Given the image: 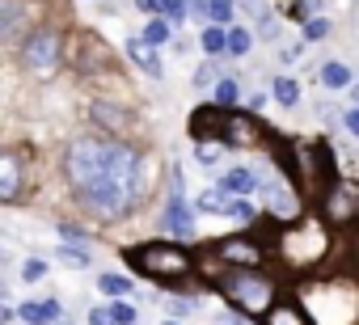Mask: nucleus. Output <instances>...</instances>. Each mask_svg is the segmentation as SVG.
Listing matches in <instances>:
<instances>
[{"mask_svg": "<svg viewBox=\"0 0 359 325\" xmlns=\"http://www.w3.org/2000/svg\"><path fill=\"white\" fill-rule=\"evenodd\" d=\"M140 152L135 148H127V144H118V152H114V160L106 165V174L102 178H93L85 191H76V199L85 203V212H93L97 220H106V224H114V220H123L135 203H140Z\"/></svg>", "mask_w": 359, "mask_h": 325, "instance_id": "obj_1", "label": "nucleus"}, {"mask_svg": "<svg viewBox=\"0 0 359 325\" xmlns=\"http://www.w3.org/2000/svg\"><path fill=\"white\" fill-rule=\"evenodd\" d=\"M220 291H224V300H229L237 312H245V317H266V312L275 308V279L262 275V270L237 266L233 275L220 279Z\"/></svg>", "mask_w": 359, "mask_h": 325, "instance_id": "obj_2", "label": "nucleus"}, {"mask_svg": "<svg viewBox=\"0 0 359 325\" xmlns=\"http://www.w3.org/2000/svg\"><path fill=\"white\" fill-rule=\"evenodd\" d=\"M123 258H127L135 270L152 275V279H182V275H191V266H195L182 245H140V249H127Z\"/></svg>", "mask_w": 359, "mask_h": 325, "instance_id": "obj_3", "label": "nucleus"}, {"mask_svg": "<svg viewBox=\"0 0 359 325\" xmlns=\"http://www.w3.org/2000/svg\"><path fill=\"white\" fill-rule=\"evenodd\" d=\"M60 60H64V34H60V30H34V34L22 43V64H26L30 72H39V76L55 72Z\"/></svg>", "mask_w": 359, "mask_h": 325, "instance_id": "obj_4", "label": "nucleus"}, {"mask_svg": "<svg viewBox=\"0 0 359 325\" xmlns=\"http://www.w3.org/2000/svg\"><path fill=\"white\" fill-rule=\"evenodd\" d=\"M330 249V237H325V228L317 224V220H304V224H292L287 233H283V241H279V254H283V262H292V266H313V258L304 254V249Z\"/></svg>", "mask_w": 359, "mask_h": 325, "instance_id": "obj_5", "label": "nucleus"}, {"mask_svg": "<svg viewBox=\"0 0 359 325\" xmlns=\"http://www.w3.org/2000/svg\"><path fill=\"white\" fill-rule=\"evenodd\" d=\"M165 233L191 241L195 237V212L187 207V182L182 170H173V186H169V203H165Z\"/></svg>", "mask_w": 359, "mask_h": 325, "instance_id": "obj_6", "label": "nucleus"}, {"mask_svg": "<svg viewBox=\"0 0 359 325\" xmlns=\"http://www.w3.org/2000/svg\"><path fill=\"white\" fill-rule=\"evenodd\" d=\"M325 220H359V191L355 182H334L325 186Z\"/></svg>", "mask_w": 359, "mask_h": 325, "instance_id": "obj_7", "label": "nucleus"}, {"mask_svg": "<svg viewBox=\"0 0 359 325\" xmlns=\"http://www.w3.org/2000/svg\"><path fill=\"white\" fill-rule=\"evenodd\" d=\"M216 254L224 258V262H237V266H245V270H254L266 254H262V245L258 241H250V237H229V241H220L216 245Z\"/></svg>", "mask_w": 359, "mask_h": 325, "instance_id": "obj_8", "label": "nucleus"}, {"mask_svg": "<svg viewBox=\"0 0 359 325\" xmlns=\"http://www.w3.org/2000/svg\"><path fill=\"white\" fill-rule=\"evenodd\" d=\"M224 127H229V118H224L216 106H203V110H195V114H191V135H195L199 144L224 139Z\"/></svg>", "mask_w": 359, "mask_h": 325, "instance_id": "obj_9", "label": "nucleus"}, {"mask_svg": "<svg viewBox=\"0 0 359 325\" xmlns=\"http://www.w3.org/2000/svg\"><path fill=\"white\" fill-rule=\"evenodd\" d=\"M18 195H22V160H18V152H5L0 156V199L13 203Z\"/></svg>", "mask_w": 359, "mask_h": 325, "instance_id": "obj_10", "label": "nucleus"}, {"mask_svg": "<svg viewBox=\"0 0 359 325\" xmlns=\"http://www.w3.org/2000/svg\"><path fill=\"white\" fill-rule=\"evenodd\" d=\"M258 135H262V127L250 114H233L229 127H224V144H254Z\"/></svg>", "mask_w": 359, "mask_h": 325, "instance_id": "obj_11", "label": "nucleus"}, {"mask_svg": "<svg viewBox=\"0 0 359 325\" xmlns=\"http://www.w3.org/2000/svg\"><path fill=\"white\" fill-rule=\"evenodd\" d=\"M220 191L224 195H250V191H258V174L254 170H245V165H237V170H229L224 178H220Z\"/></svg>", "mask_w": 359, "mask_h": 325, "instance_id": "obj_12", "label": "nucleus"}, {"mask_svg": "<svg viewBox=\"0 0 359 325\" xmlns=\"http://www.w3.org/2000/svg\"><path fill=\"white\" fill-rule=\"evenodd\" d=\"M127 55H131V64H140L148 76H161V60L152 55V43H148V39H127Z\"/></svg>", "mask_w": 359, "mask_h": 325, "instance_id": "obj_13", "label": "nucleus"}, {"mask_svg": "<svg viewBox=\"0 0 359 325\" xmlns=\"http://www.w3.org/2000/svg\"><path fill=\"white\" fill-rule=\"evenodd\" d=\"M18 317H22V321H30V325H47V321H60V317H64V308H60V300H47V304H34V300H30V304H22V308H18Z\"/></svg>", "mask_w": 359, "mask_h": 325, "instance_id": "obj_14", "label": "nucleus"}, {"mask_svg": "<svg viewBox=\"0 0 359 325\" xmlns=\"http://www.w3.org/2000/svg\"><path fill=\"white\" fill-rule=\"evenodd\" d=\"M127 118H131V114H127L123 106H110V102H97V106H93V123L106 127V131H123Z\"/></svg>", "mask_w": 359, "mask_h": 325, "instance_id": "obj_15", "label": "nucleus"}, {"mask_svg": "<svg viewBox=\"0 0 359 325\" xmlns=\"http://www.w3.org/2000/svg\"><path fill=\"white\" fill-rule=\"evenodd\" d=\"M266 325H313V321H309V312L300 304H275L266 312Z\"/></svg>", "mask_w": 359, "mask_h": 325, "instance_id": "obj_16", "label": "nucleus"}, {"mask_svg": "<svg viewBox=\"0 0 359 325\" xmlns=\"http://www.w3.org/2000/svg\"><path fill=\"white\" fill-rule=\"evenodd\" d=\"M199 47H203L208 55H229V30H224V26H208V30L199 34Z\"/></svg>", "mask_w": 359, "mask_h": 325, "instance_id": "obj_17", "label": "nucleus"}, {"mask_svg": "<svg viewBox=\"0 0 359 325\" xmlns=\"http://www.w3.org/2000/svg\"><path fill=\"white\" fill-rule=\"evenodd\" d=\"M18 26H22V5H18V0H0V34L13 39Z\"/></svg>", "mask_w": 359, "mask_h": 325, "instance_id": "obj_18", "label": "nucleus"}, {"mask_svg": "<svg viewBox=\"0 0 359 325\" xmlns=\"http://www.w3.org/2000/svg\"><path fill=\"white\" fill-rule=\"evenodd\" d=\"M321 85H325V89H346V85H351V68L338 64V60L325 64V68H321Z\"/></svg>", "mask_w": 359, "mask_h": 325, "instance_id": "obj_19", "label": "nucleus"}, {"mask_svg": "<svg viewBox=\"0 0 359 325\" xmlns=\"http://www.w3.org/2000/svg\"><path fill=\"white\" fill-rule=\"evenodd\" d=\"M216 102H220L224 110H229V106H237V102H241V85H237L233 76H224V81L216 85Z\"/></svg>", "mask_w": 359, "mask_h": 325, "instance_id": "obj_20", "label": "nucleus"}, {"mask_svg": "<svg viewBox=\"0 0 359 325\" xmlns=\"http://www.w3.org/2000/svg\"><path fill=\"white\" fill-rule=\"evenodd\" d=\"M275 102L296 106V102H300V85H296L292 76H279V81H275Z\"/></svg>", "mask_w": 359, "mask_h": 325, "instance_id": "obj_21", "label": "nucleus"}, {"mask_svg": "<svg viewBox=\"0 0 359 325\" xmlns=\"http://www.w3.org/2000/svg\"><path fill=\"white\" fill-rule=\"evenodd\" d=\"M97 287H102L106 296H114V300H123V296L131 291V283H127L123 275H102V279H97Z\"/></svg>", "mask_w": 359, "mask_h": 325, "instance_id": "obj_22", "label": "nucleus"}, {"mask_svg": "<svg viewBox=\"0 0 359 325\" xmlns=\"http://www.w3.org/2000/svg\"><path fill=\"white\" fill-rule=\"evenodd\" d=\"M250 43H254V39H250V30H245V26H233V30H229V55H245V51H250Z\"/></svg>", "mask_w": 359, "mask_h": 325, "instance_id": "obj_23", "label": "nucleus"}, {"mask_svg": "<svg viewBox=\"0 0 359 325\" xmlns=\"http://www.w3.org/2000/svg\"><path fill=\"white\" fill-rule=\"evenodd\" d=\"M208 18H212V26H229L233 22V0H212Z\"/></svg>", "mask_w": 359, "mask_h": 325, "instance_id": "obj_24", "label": "nucleus"}, {"mask_svg": "<svg viewBox=\"0 0 359 325\" xmlns=\"http://www.w3.org/2000/svg\"><path fill=\"white\" fill-rule=\"evenodd\" d=\"M60 262H64V266H76V270H85V266H89V254H85L81 245H64V249H60Z\"/></svg>", "mask_w": 359, "mask_h": 325, "instance_id": "obj_25", "label": "nucleus"}, {"mask_svg": "<svg viewBox=\"0 0 359 325\" xmlns=\"http://www.w3.org/2000/svg\"><path fill=\"white\" fill-rule=\"evenodd\" d=\"M224 216H233V220L250 224V220H254V207H250L245 199H229V203H224Z\"/></svg>", "mask_w": 359, "mask_h": 325, "instance_id": "obj_26", "label": "nucleus"}, {"mask_svg": "<svg viewBox=\"0 0 359 325\" xmlns=\"http://www.w3.org/2000/svg\"><path fill=\"white\" fill-rule=\"evenodd\" d=\"M169 22H148V30H144V39L152 43V47H161V43H169Z\"/></svg>", "mask_w": 359, "mask_h": 325, "instance_id": "obj_27", "label": "nucleus"}, {"mask_svg": "<svg viewBox=\"0 0 359 325\" xmlns=\"http://www.w3.org/2000/svg\"><path fill=\"white\" fill-rule=\"evenodd\" d=\"M325 34H330V22H325V18H309V22H304V39H309V43H317V39H325Z\"/></svg>", "mask_w": 359, "mask_h": 325, "instance_id": "obj_28", "label": "nucleus"}, {"mask_svg": "<svg viewBox=\"0 0 359 325\" xmlns=\"http://www.w3.org/2000/svg\"><path fill=\"white\" fill-rule=\"evenodd\" d=\"M220 81H224V76L216 72V64H203V68L195 72V85H199V89H212V85H220Z\"/></svg>", "mask_w": 359, "mask_h": 325, "instance_id": "obj_29", "label": "nucleus"}, {"mask_svg": "<svg viewBox=\"0 0 359 325\" xmlns=\"http://www.w3.org/2000/svg\"><path fill=\"white\" fill-rule=\"evenodd\" d=\"M195 160H199V165H216V160H220V144H199Z\"/></svg>", "mask_w": 359, "mask_h": 325, "instance_id": "obj_30", "label": "nucleus"}, {"mask_svg": "<svg viewBox=\"0 0 359 325\" xmlns=\"http://www.w3.org/2000/svg\"><path fill=\"white\" fill-rule=\"evenodd\" d=\"M224 203H229V199H224V191H212V195H203V199H199V207H203V212H224Z\"/></svg>", "mask_w": 359, "mask_h": 325, "instance_id": "obj_31", "label": "nucleus"}, {"mask_svg": "<svg viewBox=\"0 0 359 325\" xmlns=\"http://www.w3.org/2000/svg\"><path fill=\"white\" fill-rule=\"evenodd\" d=\"M110 317H114V325H135V308L131 304H114Z\"/></svg>", "mask_w": 359, "mask_h": 325, "instance_id": "obj_32", "label": "nucleus"}, {"mask_svg": "<svg viewBox=\"0 0 359 325\" xmlns=\"http://www.w3.org/2000/svg\"><path fill=\"white\" fill-rule=\"evenodd\" d=\"M165 22H169V26L187 22V5H182V0H169V9H165Z\"/></svg>", "mask_w": 359, "mask_h": 325, "instance_id": "obj_33", "label": "nucleus"}, {"mask_svg": "<svg viewBox=\"0 0 359 325\" xmlns=\"http://www.w3.org/2000/svg\"><path fill=\"white\" fill-rule=\"evenodd\" d=\"M22 275H26V279L34 283V279H43V275H47V262H43V258H30V262L22 266Z\"/></svg>", "mask_w": 359, "mask_h": 325, "instance_id": "obj_34", "label": "nucleus"}, {"mask_svg": "<svg viewBox=\"0 0 359 325\" xmlns=\"http://www.w3.org/2000/svg\"><path fill=\"white\" fill-rule=\"evenodd\" d=\"M135 5H140L144 13H161V18H165V9H169V0H135Z\"/></svg>", "mask_w": 359, "mask_h": 325, "instance_id": "obj_35", "label": "nucleus"}, {"mask_svg": "<svg viewBox=\"0 0 359 325\" xmlns=\"http://www.w3.org/2000/svg\"><path fill=\"white\" fill-rule=\"evenodd\" d=\"M60 237H64V241H85V233H81L76 224H68V220L60 224Z\"/></svg>", "mask_w": 359, "mask_h": 325, "instance_id": "obj_36", "label": "nucleus"}, {"mask_svg": "<svg viewBox=\"0 0 359 325\" xmlns=\"http://www.w3.org/2000/svg\"><path fill=\"white\" fill-rule=\"evenodd\" d=\"M89 325H114L110 308H93V312H89Z\"/></svg>", "mask_w": 359, "mask_h": 325, "instance_id": "obj_37", "label": "nucleus"}, {"mask_svg": "<svg viewBox=\"0 0 359 325\" xmlns=\"http://www.w3.org/2000/svg\"><path fill=\"white\" fill-rule=\"evenodd\" d=\"M258 30H262L266 39H275V34H279V22H275V18H262V22H258Z\"/></svg>", "mask_w": 359, "mask_h": 325, "instance_id": "obj_38", "label": "nucleus"}, {"mask_svg": "<svg viewBox=\"0 0 359 325\" xmlns=\"http://www.w3.org/2000/svg\"><path fill=\"white\" fill-rule=\"evenodd\" d=\"M342 123H346V131H351V135H359V106H355L351 114H342Z\"/></svg>", "mask_w": 359, "mask_h": 325, "instance_id": "obj_39", "label": "nucleus"}, {"mask_svg": "<svg viewBox=\"0 0 359 325\" xmlns=\"http://www.w3.org/2000/svg\"><path fill=\"white\" fill-rule=\"evenodd\" d=\"M216 325H245V321H237L233 312H220V317H216Z\"/></svg>", "mask_w": 359, "mask_h": 325, "instance_id": "obj_40", "label": "nucleus"}, {"mask_svg": "<svg viewBox=\"0 0 359 325\" xmlns=\"http://www.w3.org/2000/svg\"><path fill=\"white\" fill-rule=\"evenodd\" d=\"M355 102H359V85H355Z\"/></svg>", "mask_w": 359, "mask_h": 325, "instance_id": "obj_41", "label": "nucleus"}, {"mask_svg": "<svg viewBox=\"0 0 359 325\" xmlns=\"http://www.w3.org/2000/svg\"><path fill=\"white\" fill-rule=\"evenodd\" d=\"M161 325H177V321H161Z\"/></svg>", "mask_w": 359, "mask_h": 325, "instance_id": "obj_42", "label": "nucleus"}, {"mask_svg": "<svg viewBox=\"0 0 359 325\" xmlns=\"http://www.w3.org/2000/svg\"><path fill=\"white\" fill-rule=\"evenodd\" d=\"M355 224H359V220H355Z\"/></svg>", "mask_w": 359, "mask_h": 325, "instance_id": "obj_43", "label": "nucleus"}]
</instances>
